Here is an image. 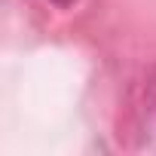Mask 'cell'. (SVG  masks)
Returning <instances> with one entry per match:
<instances>
[{"label": "cell", "mask_w": 156, "mask_h": 156, "mask_svg": "<svg viewBox=\"0 0 156 156\" xmlns=\"http://www.w3.org/2000/svg\"><path fill=\"white\" fill-rule=\"evenodd\" d=\"M52 3H55V6H61V9H67V6H73V3H76V0H52Z\"/></svg>", "instance_id": "obj_1"}]
</instances>
